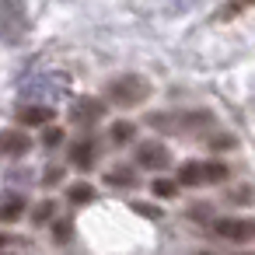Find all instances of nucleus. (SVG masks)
Returning a JSON list of instances; mask_svg holds the SVG:
<instances>
[{
    "label": "nucleus",
    "instance_id": "10",
    "mask_svg": "<svg viewBox=\"0 0 255 255\" xmlns=\"http://www.w3.org/2000/svg\"><path fill=\"white\" fill-rule=\"evenodd\" d=\"M21 213H25V196L7 192L4 199H0V220H4V224H14Z\"/></svg>",
    "mask_w": 255,
    "mask_h": 255
},
{
    "label": "nucleus",
    "instance_id": "4",
    "mask_svg": "<svg viewBox=\"0 0 255 255\" xmlns=\"http://www.w3.org/2000/svg\"><path fill=\"white\" fill-rule=\"evenodd\" d=\"M213 234L224 238V241H252L255 238V220L252 217H220L213 220Z\"/></svg>",
    "mask_w": 255,
    "mask_h": 255
},
{
    "label": "nucleus",
    "instance_id": "1",
    "mask_svg": "<svg viewBox=\"0 0 255 255\" xmlns=\"http://www.w3.org/2000/svg\"><path fill=\"white\" fill-rule=\"evenodd\" d=\"M28 7L25 0H0V42L4 46H21L28 39Z\"/></svg>",
    "mask_w": 255,
    "mask_h": 255
},
{
    "label": "nucleus",
    "instance_id": "14",
    "mask_svg": "<svg viewBox=\"0 0 255 255\" xmlns=\"http://www.w3.org/2000/svg\"><path fill=\"white\" fill-rule=\"evenodd\" d=\"M109 136H112V143H126V140L133 136V126H129V123H116V126L109 129Z\"/></svg>",
    "mask_w": 255,
    "mask_h": 255
},
{
    "label": "nucleus",
    "instance_id": "7",
    "mask_svg": "<svg viewBox=\"0 0 255 255\" xmlns=\"http://www.w3.org/2000/svg\"><path fill=\"white\" fill-rule=\"evenodd\" d=\"M28 150H32L28 133H18V129H0V157H25Z\"/></svg>",
    "mask_w": 255,
    "mask_h": 255
},
{
    "label": "nucleus",
    "instance_id": "18",
    "mask_svg": "<svg viewBox=\"0 0 255 255\" xmlns=\"http://www.w3.org/2000/svg\"><path fill=\"white\" fill-rule=\"evenodd\" d=\"M60 140H63V133H60V129H46V147H56Z\"/></svg>",
    "mask_w": 255,
    "mask_h": 255
},
{
    "label": "nucleus",
    "instance_id": "19",
    "mask_svg": "<svg viewBox=\"0 0 255 255\" xmlns=\"http://www.w3.org/2000/svg\"><path fill=\"white\" fill-rule=\"evenodd\" d=\"M60 175H63V171H60V168H49V171H46V182H56V178H60Z\"/></svg>",
    "mask_w": 255,
    "mask_h": 255
},
{
    "label": "nucleus",
    "instance_id": "8",
    "mask_svg": "<svg viewBox=\"0 0 255 255\" xmlns=\"http://www.w3.org/2000/svg\"><path fill=\"white\" fill-rule=\"evenodd\" d=\"M102 112H105V105H102L98 98H81V102H74V109H70L74 123H98Z\"/></svg>",
    "mask_w": 255,
    "mask_h": 255
},
{
    "label": "nucleus",
    "instance_id": "5",
    "mask_svg": "<svg viewBox=\"0 0 255 255\" xmlns=\"http://www.w3.org/2000/svg\"><path fill=\"white\" fill-rule=\"evenodd\" d=\"M168 161H171V154H168V147H164V143L143 140V143L136 147V164H140V168L161 171V168H168Z\"/></svg>",
    "mask_w": 255,
    "mask_h": 255
},
{
    "label": "nucleus",
    "instance_id": "13",
    "mask_svg": "<svg viewBox=\"0 0 255 255\" xmlns=\"http://www.w3.org/2000/svg\"><path fill=\"white\" fill-rule=\"evenodd\" d=\"M91 199H95V189H91L88 182H77V185H70V203L84 206V203H91Z\"/></svg>",
    "mask_w": 255,
    "mask_h": 255
},
{
    "label": "nucleus",
    "instance_id": "11",
    "mask_svg": "<svg viewBox=\"0 0 255 255\" xmlns=\"http://www.w3.org/2000/svg\"><path fill=\"white\" fill-rule=\"evenodd\" d=\"M70 164L74 168H91L95 164V143L91 140H77L70 147Z\"/></svg>",
    "mask_w": 255,
    "mask_h": 255
},
{
    "label": "nucleus",
    "instance_id": "9",
    "mask_svg": "<svg viewBox=\"0 0 255 255\" xmlns=\"http://www.w3.org/2000/svg\"><path fill=\"white\" fill-rule=\"evenodd\" d=\"M60 77H63V74H42V77H39V81H32L25 91H32V95H42V91H49L53 98H60V95L67 91V81H60Z\"/></svg>",
    "mask_w": 255,
    "mask_h": 255
},
{
    "label": "nucleus",
    "instance_id": "16",
    "mask_svg": "<svg viewBox=\"0 0 255 255\" xmlns=\"http://www.w3.org/2000/svg\"><path fill=\"white\" fill-rule=\"evenodd\" d=\"M175 192H178V182H168V178H157V182H154V196L168 199V196H175Z\"/></svg>",
    "mask_w": 255,
    "mask_h": 255
},
{
    "label": "nucleus",
    "instance_id": "2",
    "mask_svg": "<svg viewBox=\"0 0 255 255\" xmlns=\"http://www.w3.org/2000/svg\"><path fill=\"white\" fill-rule=\"evenodd\" d=\"M105 95H109V102H116L119 109H136V105H143V102L150 98V84H147L143 77H136V74H123V77H116V81L105 88Z\"/></svg>",
    "mask_w": 255,
    "mask_h": 255
},
{
    "label": "nucleus",
    "instance_id": "12",
    "mask_svg": "<svg viewBox=\"0 0 255 255\" xmlns=\"http://www.w3.org/2000/svg\"><path fill=\"white\" fill-rule=\"evenodd\" d=\"M18 119H21L25 126H42V123H49V119H53V109L32 105V109H21V112H18Z\"/></svg>",
    "mask_w": 255,
    "mask_h": 255
},
{
    "label": "nucleus",
    "instance_id": "6",
    "mask_svg": "<svg viewBox=\"0 0 255 255\" xmlns=\"http://www.w3.org/2000/svg\"><path fill=\"white\" fill-rule=\"evenodd\" d=\"M150 126H175V129H199V126H210L213 123V116H206V112H192V116H150L147 119Z\"/></svg>",
    "mask_w": 255,
    "mask_h": 255
},
{
    "label": "nucleus",
    "instance_id": "17",
    "mask_svg": "<svg viewBox=\"0 0 255 255\" xmlns=\"http://www.w3.org/2000/svg\"><path fill=\"white\" fill-rule=\"evenodd\" d=\"M49 213H53V203H39L32 220H35V224H46V220H49Z\"/></svg>",
    "mask_w": 255,
    "mask_h": 255
},
{
    "label": "nucleus",
    "instance_id": "15",
    "mask_svg": "<svg viewBox=\"0 0 255 255\" xmlns=\"http://www.w3.org/2000/svg\"><path fill=\"white\" fill-rule=\"evenodd\" d=\"M109 185H133V171H129V168H116V171H109Z\"/></svg>",
    "mask_w": 255,
    "mask_h": 255
},
{
    "label": "nucleus",
    "instance_id": "3",
    "mask_svg": "<svg viewBox=\"0 0 255 255\" xmlns=\"http://www.w3.org/2000/svg\"><path fill=\"white\" fill-rule=\"evenodd\" d=\"M227 178L224 161H185L178 168V185H213Z\"/></svg>",
    "mask_w": 255,
    "mask_h": 255
},
{
    "label": "nucleus",
    "instance_id": "20",
    "mask_svg": "<svg viewBox=\"0 0 255 255\" xmlns=\"http://www.w3.org/2000/svg\"><path fill=\"white\" fill-rule=\"evenodd\" d=\"M4 245H7V234H0V248H4Z\"/></svg>",
    "mask_w": 255,
    "mask_h": 255
}]
</instances>
